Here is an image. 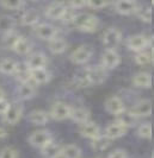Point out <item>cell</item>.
Masks as SVG:
<instances>
[{"mask_svg":"<svg viewBox=\"0 0 154 158\" xmlns=\"http://www.w3.org/2000/svg\"><path fill=\"white\" fill-rule=\"evenodd\" d=\"M36 94V86L33 82L20 83L17 88V99L18 100H29Z\"/></svg>","mask_w":154,"mask_h":158,"instance_id":"obj_17","label":"cell"},{"mask_svg":"<svg viewBox=\"0 0 154 158\" xmlns=\"http://www.w3.org/2000/svg\"><path fill=\"white\" fill-rule=\"evenodd\" d=\"M151 43H152L151 37H148L143 33L133 35V36L128 37V40L125 42L127 48L131 51H135V52L146 50L148 47H151Z\"/></svg>","mask_w":154,"mask_h":158,"instance_id":"obj_3","label":"cell"},{"mask_svg":"<svg viewBox=\"0 0 154 158\" xmlns=\"http://www.w3.org/2000/svg\"><path fill=\"white\" fill-rule=\"evenodd\" d=\"M108 5H109V2H106V1H86V7H91L93 10L106 7Z\"/></svg>","mask_w":154,"mask_h":158,"instance_id":"obj_39","label":"cell"},{"mask_svg":"<svg viewBox=\"0 0 154 158\" xmlns=\"http://www.w3.org/2000/svg\"><path fill=\"white\" fill-rule=\"evenodd\" d=\"M152 110H153V105L151 99H141L134 103L130 111L138 118H142V117H149L152 114Z\"/></svg>","mask_w":154,"mask_h":158,"instance_id":"obj_14","label":"cell"},{"mask_svg":"<svg viewBox=\"0 0 154 158\" xmlns=\"http://www.w3.org/2000/svg\"><path fill=\"white\" fill-rule=\"evenodd\" d=\"M127 131H128V130L124 126H122L121 124H118L117 121H114V123H111L110 125L106 126L104 135H105L108 139L114 140V139H117V138L123 137V135L127 133Z\"/></svg>","mask_w":154,"mask_h":158,"instance_id":"obj_16","label":"cell"},{"mask_svg":"<svg viewBox=\"0 0 154 158\" xmlns=\"http://www.w3.org/2000/svg\"><path fill=\"white\" fill-rule=\"evenodd\" d=\"M49 113L43 110H33L31 111L29 114H28V120L33 124V125H38V126H42V125H46L49 121Z\"/></svg>","mask_w":154,"mask_h":158,"instance_id":"obj_21","label":"cell"},{"mask_svg":"<svg viewBox=\"0 0 154 158\" xmlns=\"http://www.w3.org/2000/svg\"><path fill=\"white\" fill-rule=\"evenodd\" d=\"M4 98H5V92L0 88V100H1V99H4Z\"/></svg>","mask_w":154,"mask_h":158,"instance_id":"obj_43","label":"cell"},{"mask_svg":"<svg viewBox=\"0 0 154 158\" xmlns=\"http://www.w3.org/2000/svg\"><path fill=\"white\" fill-rule=\"evenodd\" d=\"M90 117H91V114H90V111L87 108H85V107H77V108H72V111H71V115H69V118L73 120L74 123H77V124H85V123H87L90 121Z\"/></svg>","mask_w":154,"mask_h":158,"instance_id":"obj_23","label":"cell"},{"mask_svg":"<svg viewBox=\"0 0 154 158\" xmlns=\"http://www.w3.org/2000/svg\"><path fill=\"white\" fill-rule=\"evenodd\" d=\"M138 17L142 20V22H146V23H151L152 20V7L151 6H146V7H140L136 12Z\"/></svg>","mask_w":154,"mask_h":158,"instance_id":"obj_37","label":"cell"},{"mask_svg":"<svg viewBox=\"0 0 154 158\" xmlns=\"http://www.w3.org/2000/svg\"><path fill=\"white\" fill-rule=\"evenodd\" d=\"M10 101H8L6 98H4V99H1L0 100V114L2 115L5 112L7 111V108L10 107Z\"/></svg>","mask_w":154,"mask_h":158,"instance_id":"obj_41","label":"cell"},{"mask_svg":"<svg viewBox=\"0 0 154 158\" xmlns=\"http://www.w3.org/2000/svg\"><path fill=\"white\" fill-rule=\"evenodd\" d=\"M28 140L33 148L43 149L49 143L53 142V135L48 130H37V131H33V133L29 135Z\"/></svg>","mask_w":154,"mask_h":158,"instance_id":"obj_5","label":"cell"},{"mask_svg":"<svg viewBox=\"0 0 154 158\" xmlns=\"http://www.w3.org/2000/svg\"><path fill=\"white\" fill-rule=\"evenodd\" d=\"M72 23L78 30L82 32H95L99 26V19L92 13L82 12L75 15Z\"/></svg>","mask_w":154,"mask_h":158,"instance_id":"obj_1","label":"cell"},{"mask_svg":"<svg viewBox=\"0 0 154 158\" xmlns=\"http://www.w3.org/2000/svg\"><path fill=\"white\" fill-rule=\"evenodd\" d=\"M0 6L5 10H11V11H17L22 10L25 6L24 1H0Z\"/></svg>","mask_w":154,"mask_h":158,"instance_id":"obj_36","label":"cell"},{"mask_svg":"<svg viewBox=\"0 0 154 158\" xmlns=\"http://www.w3.org/2000/svg\"><path fill=\"white\" fill-rule=\"evenodd\" d=\"M110 144H111V140L108 139L104 135H98V137H96L95 139L91 140V146H92L93 150H96V151L106 150V149L110 146Z\"/></svg>","mask_w":154,"mask_h":158,"instance_id":"obj_30","label":"cell"},{"mask_svg":"<svg viewBox=\"0 0 154 158\" xmlns=\"http://www.w3.org/2000/svg\"><path fill=\"white\" fill-rule=\"evenodd\" d=\"M67 47H68V44L65 38H62V37L56 36L55 38L49 40V50H50V52H53L55 55L65 52Z\"/></svg>","mask_w":154,"mask_h":158,"instance_id":"obj_28","label":"cell"},{"mask_svg":"<svg viewBox=\"0 0 154 158\" xmlns=\"http://www.w3.org/2000/svg\"><path fill=\"white\" fill-rule=\"evenodd\" d=\"M66 11H67V5L66 2H51L46 7V16L48 17L49 19L53 20H61L62 17L65 16Z\"/></svg>","mask_w":154,"mask_h":158,"instance_id":"obj_12","label":"cell"},{"mask_svg":"<svg viewBox=\"0 0 154 158\" xmlns=\"http://www.w3.org/2000/svg\"><path fill=\"white\" fill-rule=\"evenodd\" d=\"M57 30L54 25L49 23H41L35 26V35L43 40H50L57 36Z\"/></svg>","mask_w":154,"mask_h":158,"instance_id":"obj_11","label":"cell"},{"mask_svg":"<svg viewBox=\"0 0 154 158\" xmlns=\"http://www.w3.org/2000/svg\"><path fill=\"white\" fill-rule=\"evenodd\" d=\"M2 36H4L2 37V44H4V47L7 48V49H12L20 35H18L17 31H12L6 33V35H2Z\"/></svg>","mask_w":154,"mask_h":158,"instance_id":"obj_34","label":"cell"},{"mask_svg":"<svg viewBox=\"0 0 154 158\" xmlns=\"http://www.w3.org/2000/svg\"><path fill=\"white\" fill-rule=\"evenodd\" d=\"M138 120L139 118L133 113L131 111H125L122 112L121 114H118L117 115V119H116V121L118 123V124H121L122 126H124L127 130L129 128V127H134L136 124H138Z\"/></svg>","mask_w":154,"mask_h":158,"instance_id":"obj_22","label":"cell"},{"mask_svg":"<svg viewBox=\"0 0 154 158\" xmlns=\"http://www.w3.org/2000/svg\"><path fill=\"white\" fill-rule=\"evenodd\" d=\"M23 111H24V107H23V105H20V102H18V101L11 102L7 111L2 114V121L7 125H16L22 118Z\"/></svg>","mask_w":154,"mask_h":158,"instance_id":"obj_4","label":"cell"},{"mask_svg":"<svg viewBox=\"0 0 154 158\" xmlns=\"http://www.w3.org/2000/svg\"><path fill=\"white\" fill-rule=\"evenodd\" d=\"M106 158H128L127 157V152L122 149H116L112 152L109 153V156Z\"/></svg>","mask_w":154,"mask_h":158,"instance_id":"obj_40","label":"cell"},{"mask_svg":"<svg viewBox=\"0 0 154 158\" xmlns=\"http://www.w3.org/2000/svg\"><path fill=\"white\" fill-rule=\"evenodd\" d=\"M92 55H93L92 47L87 45V44H82V45L77 48L71 54L69 58L74 64H85L91 60Z\"/></svg>","mask_w":154,"mask_h":158,"instance_id":"obj_6","label":"cell"},{"mask_svg":"<svg viewBox=\"0 0 154 158\" xmlns=\"http://www.w3.org/2000/svg\"><path fill=\"white\" fill-rule=\"evenodd\" d=\"M134 61L139 65H147L153 61V54L151 50L149 51L148 50L139 51V52H136V55L134 56Z\"/></svg>","mask_w":154,"mask_h":158,"instance_id":"obj_32","label":"cell"},{"mask_svg":"<svg viewBox=\"0 0 154 158\" xmlns=\"http://www.w3.org/2000/svg\"><path fill=\"white\" fill-rule=\"evenodd\" d=\"M50 71L47 70V68H40L30 70V81L33 82V85H44L50 81Z\"/></svg>","mask_w":154,"mask_h":158,"instance_id":"obj_19","label":"cell"},{"mask_svg":"<svg viewBox=\"0 0 154 158\" xmlns=\"http://www.w3.org/2000/svg\"><path fill=\"white\" fill-rule=\"evenodd\" d=\"M48 63V58L44 52L42 51H36L28 56L26 61H25V65L29 70H33V69H40V68H46Z\"/></svg>","mask_w":154,"mask_h":158,"instance_id":"obj_8","label":"cell"},{"mask_svg":"<svg viewBox=\"0 0 154 158\" xmlns=\"http://www.w3.org/2000/svg\"><path fill=\"white\" fill-rule=\"evenodd\" d=\"M133 85L138 88H151L152 74L148 71H139L133 76Z\"/></svg>","mask_w":154,"mask_h":158,"instance_id":"obj_20","label":"cell"},{"mask_svg":"<svg viewBox=\"0 0 154 158\" xmlns=\"http://www.w3.org/2000/svg\"><path fill=\"white\" fill-rule=\"evenodd\" d=\"M114 7L117 13L123 15V16H129V15L138 12L140 5L136 1H133V0H121V1L114 2Z\"/></svg>","mask_w":154,"mask_h":158,"instance_id":"obj_13","label":"cell"},{"mask_svg":"<svg viewBox=\"0 0 154 158\" xmlns=\"http://www.w3.org/2000/svg\"><path fill=\"white\" fill-rule=\"evenodd\" d=\"M79 132H80V135L82 137H85V138H89V139H95L96 137L98 135H100V127L98 126L96 123H93V121H87V123H85V124H82L80 125V128H79Z\"/></svg>","mask_w":154,"mask_h":158,"instance_id":"obj_18","label":"cell"},{"mask_svg":"<svg viewBox=\"0 0 154 158\" xmlns=\"http://www.w3.org/2000/svg\"><path fill=\"white\" fill-rule=\"evenodd\" d=\"M17 20L12 16L1 15L0 16V33L6 35L8 32L16 31Z\"/></svg>","mask_w":154,"mask_h":158,"instance_id":"obj_25","label":"cell"},{"mask_svg":"<svg viewBox=\"0 0 154 158\" xmlns=\"http://www.w3.org/2000/svg\"><path fill=\"white\" fill-rule=\"evenodd\" d=\"M105 110L108 113L117 117L118 114H121L122 112L125 111V106H124V102L120 96L114 95V96H110L109 99H106Z\"/></svg>","mask_w":154,"mask_h":158,"instance_id":"obj_15","label":"cell"},{"mask_svg":"<svg viewBox=\"0 0 154 158\" xmlns=\"http://www.w3.org/2000/svg\"><path fill=\"white\" fill-rule=\"evenodd\" d=\"M138 135L143 139L152 138V125L151 123H143L138 127Z\"/></svg>","mask_w":154,"mask_h":158,"instance_id":"obj_35","label":"cell"},{"mask_svg":"<svg viewBox=\"0 0 154 158\" xmlns=\"http://www.w3.org/2000/svg\"><path fill=\"white\" fill-rule=\"evenodd\" d=\"M18 151L12 146H6L0 150V158H18Z\"/></svg>","mask_w":154,"mask_h":158,"instance_id":"obj_38","label":"cell"},{"mask_svg":"<svg viewBox=\"0 0 154 158\" xmlns=\"http://www.w3.org/2000/svg\"><path fill=\"white\" fill-rule=\"evenodd\" d=\"M41 153L44 158H60L62 153V145L54 143H49L47 146H44L43 149H41Z\"/></svg>","mask_w":154,"mask_h":158,"instance_id":"obj_24","label":"cell"},{"mask_svg":"<svg viewBox=\"0 0 154 158\" xmlns=\"http://www.w3.org/2000/svg\"><path fill=\"white\" fill-rule=\"evenodd\" d=\"M121 63V56L115 49H105L102 55V65L106 70L115 69Z\"/></svg>","mask_w":154,"mask_h":158,"instance_id":"obj_10","label":"cell"},{"mask_svg":"<svg viewBox=\"0 0 154 158\" xmlns=\"http://www.w3.org/2000/svg\"><path fill=\"white\" fill-rule=\"evenodd\" d=\"M71 111H72V107L68 103L64 102V101H57L51 106L50 112H49V117H51L54 120H57V121H62V120L69 118Z\"/></svg>","mask_w":154,"mask_h":158,"instance_id":"obj_7","label":"cell"},{"mask_svg":"<svg viewBox=\"0 0 154 158\" xmlns=\"http://www.w3.org/2000/svg\"><path fill=\"white\" fill-rule=\"evenodd\" d=\"M40 20V13L36 8H29L20 17V24L25 26H36Z\"/></svg>","mask_w":154,"mask_h":158,"instance_id":"obj_26","label":"cell"},{"mask_svg":"<svg viewBox=\"0 0 154 158\" xmlns=\"http://www.w3.org/2000/svg\"><path fill=\"white\" fill-rule=\"evenodd\" d=\"M12 50L18 55H28L31 50V42L24 36H19V38L15 43Z\"/></svg>","mask_w":154,"mask_h":158,"instance_id":"obj_27","label":"cell"},{"mask_svg":"<svg viewBox=\"0 0 154 158\" xmlns=\"http://www.w3.org/2000/svg\"><path fill=\"white\" fill-rule=\"evenodd\" d=\"M108 77V70L102 65H91L85 70V80L90 85H102Z\"/></svg>","mask_w":154,"mask_h":158,"instance_id":"obj_2","label":"cell"},{"mask_svg":"<svg viewBox=\"0 0 154 158\" xmlns=\"http://www.w3.org/2000/svg\"><path fill=\"white\" fill-rule=\"evenodd\" d=\"M13 75H16V79L17 81H19V83L30 82V70L26 68V65L24 63H18V67H17Z\"/></svg>","mask_w":154,"mask_h":158,"instance_id":"obj_33","label":"cell"},{"mask_svg":"<svg viewBox=\"0 0 154 158\" xmlns=\"http://www.w3.org/2000/svg\"><path fill=\"white\" fill-rule=\"evenodd\" d=\"M122 42V32L116 27H109L103 35V43L106 49H115Z\"/></svg>","mask_w":154,"mask_h":158,"instance_id":"obj_9","label":"cell"},{"mask_svg":"<svg viewBox=\"0 0 154 158\" xmlns=\"http://www.w3.org/2000/svg\"><path fill=\"white\" fill-rule=\"evenodd\" d=\"M7 137V131L4 128V127L0 126V139H4Z\"/></svg>","mask_w":154,"mask_h":158,"instance_id":"obj_42","label":"cell"},{"mask_svg":"<svg viewBox=\"0 0 154 158\" xmlns=\"http://www.w3.org/2000/svg\"><path fill=\"white\" fill-rule=\"evenodd\" d=\"M62 158H80L81 157V150L79 146L74 144H67L62 146Z\"/></svg>","mask_w":154,"mask_h":158,"instance_id":"obj_31","label":"cell"},{"mask_svg":"<svg viewBox=\"0 0 154 158\" xmlns=\"http://www.w3.org/2000/svg\"><path fill=\"white\" fill-rule=\"evenodd\" d=\"M18 67V62L12 58H4L0 61V73L6 75H13Z\"/></svg>","mask_w":154,"mask_h":158,"instance_id":"obj_29","label":"cell"}]
</instances>
